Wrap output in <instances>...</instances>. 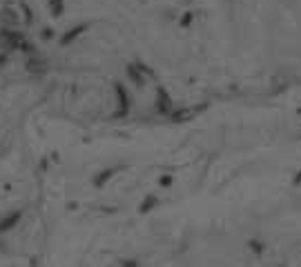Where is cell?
Listing matches in <instances>:
<instances>
[{"mask_svg": "<svg viewBox=\"0 0 301 267\" xmlns=\"http://www.w3.org/2000/svg\"><path fill=\"white\" fill-rule=\"evenodd\" d=\"M0 42L5 45L7 49H27V52H32V47L27 45L25 36L18 32H9V29H5V32L0 34Z\"/></svg>", "mask_w": 301, "mask_h": 267, "instance_id": "1", "label": "cell"}, {"mask_svg": "<svg viewBox=\"0 0 301 267\" xmlns=\"http://www.w3.org/2000/svg\"><path fill=\"white\" fill-rule=\"evenodd\" d=\"M18 223H20V212H11V214H7L5 218L0 220V234H5V231L14 230Z\"/></svg>", "mask_w": 301, "mask_h": 267, "instance_id": "2", "label": "cell"}, {"mask_svg": "<svg viewBox=\"0 0 301 267\" xmlns=\"http://www.w3.org/2000/svg\"><path fill=\"white\" fill-rule=\"evenodd\" d=\"M83 32H85V25L76 27V29H69V32H67V34H65V36H63V40H60V42H63V45H67V42H72V40H74L76 36H78V34H83Z\"/></svg>", "mask_w": 301, "mask_h": 267, "instance_id": "3", "label": "cell"}, {"mask_svg": "<svg viewBox=\"0 0 301 267\" xmlns=\"http://www.w3.org/2000/svg\"><path fill=\"white\" fill-rule=\"evenodd\" d=\"M63 9H65L63 0H49V11H52V16H60Z\"/></svg>", "mask_w": 301, "mask_h": 267, "instance_id": "4", "label": "cell"}]
</instances>
